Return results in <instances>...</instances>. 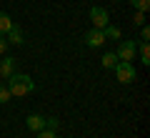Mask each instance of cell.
Here are the masks:
<instances>
[{
    "label": "cell",
    "instance_id": "1",
    "mask_svg": "<svg viewBox=\"0 0 150 138\" xmlns=\"http://www.w3.org/2000/svg\"><path fill=\"white\" fill-rule=\"evenodd\" d=\"M5 85L10 90V96H30L33 90H35V80L25 73H13Z\"/></svg>",
    "mask_w": 150,
    "mask_h": 138
},
{
    "label": "cell",
    "instance_id": "2",
    "mask_svg": "<svg viewBox=\"0 0 150 138\" xmlns=\"http://www.w3.org/2000/svg\"><path fill=\"white\" fill-rule=\"evenodd\" d=\"M115 75H118L120 83H133L135 80V65L128 60H118L115 63Z\"/></svg>",
    "mask_w": 150,
    "mask_h": 138
},
{
    "label": "cell",
    "instance_id": "3",
    "mask_svg": "<svg viewBox=\"0 0 150 138\" xmlns=\"http://www.w3.org/2000/svg\"><path fill=\"white\" fill-rule=\"evenodd\" d=\"M90 20H93V28H98V30H103L105 25H110V15H108V10L100 8V5L90 8Z\"/></svg>",
    "mask_w": 150,
    "mask_h": 138
},
{
    "label": "cell",
    "instance_id": "4",
    "mask_svg": "<svg viewBox=\"0 0 150 138\" xmlns=\"http://www.w3.org/2000/svg\"><path fill=\"white\" fill-rule=\"evenodd\" d=\"M115 55H118V60H135V40H123L118 45V50H115Z\"/></svg>",
    "mask_w": 150,
    "mask_h": 138
},
{
    "label": "cell",
    "instance_id": "5",
    "mask_svg": "<svg viewBox=\"0 0 150 138\" xmlns=\"http://www.w3.org/2000/svg\"><path fill=\"white\" fill-rule=\"evenodd\" d=\"M83 40H85V45H88V48H103V45H105V35H103V30H98V28L88 30Z\"/></svg>",
    "mask_w": 150,
    "mask_h": 138
},
{
    "label": "cell",
    "instance_id": "6",
    "mask_svg": "<svg viewBox=\"0 0 150 138\" xmlns=\"http://www.w3.org/2000/svg\"><path fill=\"white\" fill-rule=\"evenodd\" d=\"M5 35H8V38H5L8 45H23V43H25V40H23V30H20V25H15V23H13V28L5 33Z\"/></svg>",
    "mask_w": 150,
    "mask_h": 138
},
{
    "label": "cell",
    "instance_id": "7",
    "mask_svg": "<svg viewBox=\"0 0 150 138\" xmlns=\"http://www.w3.org/2000/svg\"><path fill=\"white\" fill-rule=\"evenodd\" d=\"M25 123H28V128H30L33 133H40V131L45 128V118L38 116V113H30V116L25 118Z\"/></svg>",
    "mask_w": 150,
    "mask_h": 138
},
{
    "label": "cell",
    "instance_id": "8",
    "mask_svg": "<svg viewBox=\"0 0 150 138\" xmlns=\"http://www.w3.org/2000/svg\"><path fill=\"white\" fill-rule=\"evenodd\" d=\"M13 73H15V58H8V55H5V58H3V63H0V78L8 80Z\"/></svg>",
    "mask_w": 150,
    "mask_h": 138
},
{
    "label": "cell",
    "instance_id": "9",
    "mask_svg": "<svg viewBox=\"0 0 150 138\" xmlns=\"http://www.w3.org/2000/svg\"><path fill=\"white\" fill-rule=\"evenodd\" d=\"M103 35H105V40H120V28L118 25H105L103 28Z\"/></svg>",
    "mask_w": 150,
    "mask_h": 138
},
{
    "label": "cell",
    "instance_id": "10",
    "mask_svg": "<svg viewBox=\"0 0 150 138\" xmlns=\"http://www.w3.org/2000/svg\"><path fill=\"white\" fill-rule=\"evenodd\" d=\"M10 28H13V18L8 13H0V35H5Z\"/></svg>",
    "mask_w": 150,
    "mask_h": 138
},
{
    "label": "cell",
    "instance_id": "11",
    "mask_svg": "<svg viewBox=\"0 0 150 138\" xmlns=\"http://www.w3.org/2000/svg\"><path fill=\"white\" fill-rule=\"evenodd\" d=\"M115 63H118V55H115V53H105L100 58V65H103V68H108V70L115 68Z\"/></svg>",
    "mask_w": 150,
    "mask_h": 138
},
{
    "label": "cell",
    "instance_id": "12",
    "mask_svg": "<svg viewBox=\"0 0 150 138\" xmlns=\"http://www.w3.org/2000/svg\"><path fill=\"white\" fill-rule=\"evenodd\" d=\"M140 63L150 65V45L148 43H140Z\"/></svg>",
    "mask_w": 150,
    "mask_h": 138
},
{
    "label": "cell",
    "instance_id": "13",
    "mask_svg": "<svg viewBox=\"0 0 150 138\" xmlns=\"http://www.w3.org/2000/svg\"><path fill=\"white\" fill-rule=\"evenodd\" d=\"M130 3H133V8L140 10V13H148V8H150V0H130Z\"/></svg>",
    "mask_w": 150,
    "mask_h": 138
},
{
    "label": "cell",
    "instance_id": "14",
    "mask_svg": "<svg viewBox=\"0 0 150 138\" xmlns=\"http://www.w3.org/2000/svg\"><path fill=\"white\" fill-rule=\"evenodd\" d=\"M10 90H8V85L5 83H0V103H8V101H10Z\"/></svg>",
    "mask_w": 150,
    "mask_h": 138
},
{
    "label": "cell",
    "instance_id": "15",
    "mask_svg": "<svg viewBox=\"0 0 150 138\" xmlns=\"http://www.w3.org/2000/svg\"><path fill=\"white\" fill-rule=\"evenodd\" d=\"M58 126H60V121L55 116H50V118H45V128L48 131H58Z\"/></svg>",
    "mask_w": 150,
    "mask_h": 138
},
{
    "label": "cell",
    "instance_id": "16",
    "mask_svg": "<svg viewBox=\"0 0 150 138\" xmlns=\"http://www.w3.org/2000/svg\"><path fill=\"white\" fill-rule=\"evenodd\" d=\"M133 23H135V25H145V13L135 10V15H133Z\"/></svg>",
    "mask_w": 150,
    "mask_h": 138
},
{
    "label": "cell",
    "instance_id": "17",
    "mask_svg": "<svg viewBox=\"0 0 150 138\" xmlns=\"http://www.w3.org/2000/svg\"><path fill=\"white\" fill-rule=\"evenodd\" d=\"M150 40V28L143 25V30H140V43H148Z\"/></svg>",
    "mask_w": 150,
    "mask_h": 138
},
{
    "label": "cell",
    "instance_id": "18",
    "mask_svg": "<svg viewBox=\"0 0 150 138\" xmlns=\"http://www.w3.org/2000/svg\"><path fill=\"white\" fill-rule=\"evenodd\" d=\"M38 138H58V136H55V131H48V128H43V131L38 133Z\"/></svg>",
    "mask_w": 150,
    "mask_h": 138
},
{
    "label": "cell",
    "instance_id": "19",
    "mask_svg": "<svg viewBox=\"0 0 150 138\" xmlns=\"http://www.w3.org/2000/svg\"><path fill=\"white\" fill-rule=\"evenodd\" d=\"M5 50H8V40L5 35H0V55H5Z\"/></svg>",
    "mask_w": 150,
    "mask_h": 138
}]
</instances>
